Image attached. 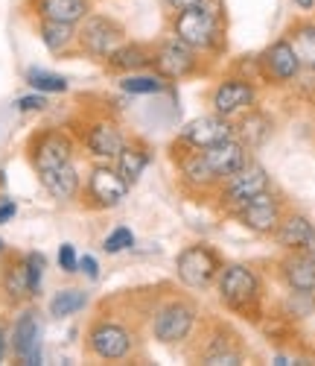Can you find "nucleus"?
Returning a JSON list of instances; mask_svg holds the SVG:
<instances>
[{"mask_svg": "<svg viewBox=\"0 0 315 366\" xmlns=\"http://www.w3.org/2000/svg\"><path fill=\"white\" fill-rule=\"evenodd\" d=\"M146 164H149V152H146L143 147H138V144L125 147V144H123L120 156H117V170H120V176H123L125 182H129V185H135V182L143 176Z\"/></svg>", "mask_w": 315, "mask_h": 366, "instance_id": "b1692460", "label": "nucleus"}, {"mask_svg": "<svg viewBox=\"0 0 315 366\" xmlns=\"http://www.w3.org/2000/svg\"><path fill=\"white\" fill-rule=\"evenodd\" d=\"M26 82L33 85L36 91H41V94H61V91H68V79H65V76L50 74V71H41V68L26 71Z\"/></svg>", "mask_w": 315, "mask_h": 366, "instance_id": "c756f323", "label": "nucleus"}, {"mask_svg": "<svg viewBox=\"0 0 315 366\" xmlns=\"http://www.w3.org/2000/svg\"><path fill=\"white\" fill-rule=\"evenodd\" d=\"M12 349L24 363H41V325L33 311L21 314L12 331Z\"/></svg>", "mask_w": 315, "mask_h": 366, "instance_id": "dca6fc26", "label": "nucleus"}, {"mask_svg": "<svg viewBox=\"0 0 315 366\" xmlns=\"http://www.w3.org/2000/svg\"><path fill=\"white\" fill-rule=\"evenodd\" d=\"M38 33H41V41L47 44V50H53V53H65L76 41L73 24H61V21H41Z\"/></svg>", "mask_w": 315, "mask_h": 366, "instance_id": "393cba45", "label": "nucleus"}, {"mask_svg": "<svg viewBox=\"0 0 315 366\" xmlns=\"http://www.w3.org/2000/svg\"><path fill=\"white\" fill-rule=\"evenodd\" d=\"M18 109H21V112H44V109H47V100H44L41 94L21 97V100H18Z\"/></svg>", "mask_w": 315, "mask_h": 366, "instance_id": "c9c22d12", "label": "nucleus"}, {"mask_svg": "<svg viewBox=\"0 0 315 366\" xmlns=\"http://www.w3.org/2000/svg\"><path fill=\"white\" fill-rule=\"evenodd\" d=\"M202 152H205L207 167L213 170L219 185H222L228 176H234L237 170H242L248 164V147L242 141H237V138H228V141L216 144V147H207Z\"/></svg>", "mask_w": 315, "mask_h": 366, "instance_id": "4468645a", "label": "nucleus"}, {"mask_svg": "<svg viewBox=\"0 0 315 366\" xmlns=\"http://www.w3.org/2000/svg\"><path fill=\"white\" fill-rule=\"evenodd\" d=\"M251 103H254V85H251L248 79H225V82H219L213 88V94H210V106L216 114H225V117H234L237 112L248 109Z\"/></svg>", "mask_w": 315, "mask_h": 366, "instance_id": "2eb2a0df", "label": "nucleus"}, {"mask_svg": "<svg viewBox=\"0 0 315 366\" xmlns=\"http://www.w3.org/2000/svg\"><path fill=\"white\" fill-rule=\"evenodd\" d=\"M257 65H260V74L266 79H272V82H289L301 71V62H298L289 39H280L272 47H266L260 53V59H257Z\"/></svg>", "mask_w": 315, "mask_h": 366, "instance_id": "ddd939ff", "label": "nucleus"}, {"mask_svg": "<svg viewBox=\"0 0 315 366\" xmlns=\"http://www.w3.org/2000/svg\"><path fill=\"white\" fill-rule=\"evenodd\" d=\"M29 159H33V167L36 173H47V170H56L61 164H68L73 159V144L65 132L58 129H47V132H38L29 144Z\"/></svg>", "mask_w": 315, "mask_h": 366, "instance_id": "423d86ee", "label": "nucleus"}, {"mask_svg": "<svg viewBox=\"0 0 315 366\" xmlns=\"http://www.w3.org/2000/svg\"><path fill=\"white\" fill-rule=\"evenodd\" d=\"M193 322H196V308L190 302H172L155 317V325H152L155 340H161L167 346L181 343L187 334H190Z\"/></svg>", "mask_w": 315, "mask_h": 366, "instance_id": "9d476101", "label": "nucleus"}, {"mask_svg": "<svg viewBox=\"0 0 315 366\" xmlns=\"http://www.w3.org/2000/svg\"><path fill=\"white\" fill-rule=\"evenodd\" d=\"M234 124H231V117L225 114H202L196 120H190V124L184 127L181 132V144L184 147H196V149H207V147H216V144H222L228 138H234Z\"/></svg>", "mask_w": 315, "mask_h": 366, "instance_id": "6e6552de", "label": "nucleus"}, {"mask_svg": "<svg viewBox=\"0 0 315 366\" xmlns=\"http://www.w3.org/2000/svg\"><path fill=\"white\" fill-rule=\"evenodd\" d=\"M41 185L56 197V199H73L76 191H79V173L73 167V162L61 164L56 170H47V173H38Z\"/></svg>", "mask_w": 315, "mask_h": 366, "instance_id": "5701e85b", "label": "nucleus"}, {"mask_svg": "<svg viewBox=\"0 0 315 366\" xmlns=\"http://www.w3.org/2000/svg\"><path fill=\"white\" fill-rule=\"evenodd\" d=\"M0 249H4V240H0Z\"/></svg>", "mask_w": 315, "mask_h": 366, "instance_id": "79ce46f5", "label": "nucleus"}, {"mask_svg": "<svg viewBox=\"0 0 315 366\" xmlns=\"http://www.w3.org/2000/svg\"><path fill=\"white\" fill-rule=\"evenodd\" d=\"M277 243L289 252H315V226L304 214H289L283 217L280 226L274 229Z\"/></svg>", "mask_w": 315, "mask_h": 366, "instance_id": "f3484780", "label": "nucleus"}, {"mask_svg": "<svg viewBox=\"0 0 315 366\" xmlns=\"http://www.w3.org/2000/svg\"><path fill=\"white\" fill-rule=\"evenodd\" d=\"M172 36L184 41L187 47H193L196 53H216L225 44V24L222 12H216L210 6H190L181 9L172 21Z\"/></svg>", "mask_w": 315, "mask_h": 366, "instance_id": "f257e3e1", "label": "nucleus"}, {"mask_svg": "<svg viewBox=\"0 0 315 366\" xmlns=\"http://www.w3.org/2000/svg\"><path fill=\"white\" fill-rule=\"evenodd\" d=\"M295 56H298V62L301 68H309L315 71V24H298L292 29V39H289Z\"/></svg>", "mask_w": 315, "mask_h": 366, "instance_id": "a878e982", "label": "nucleus"}, {"mask_svg": "<svg viewBox=\"0 0 315 366\" xmlns=\"http://www.w3.org/2000/svg\"><path fill=\"white\" fill-rule=\"evenodd\" d=\"M263 191H269V176H266V170L260 167V164H245L242 170H237L234 176H228L225 182H222V202L234 211L237 205H242L245 199H251V197H257V194H263Z\"/></svg>", "mask_w": 315, "mask_h": 366, "instance_id": "1a4fd4ad", "label": "nucleus"}, {"mask_svg": "<svg viewBox=\"0 0 315 366\" xmlns=\"http://www.w3.org/2000/svg\"><path fill=\"white\" fill-rule=\"evenodd\" d=\"M152 65L158 68V74H161L164 79H184V76L199 71V53L172 36L170 41H164L155 50Z\"/></svg>", "mask_w": 315, "mask_h": 366, "instance_id": "0eeeda50", "label": "nucleus"}, {"mask_svg": "<svg viewBox=\"0 0 315 366\" xmlns=\"http://www.w3.org/2000/svg\"><path fill=\"white\" fill-rule=\"evenodd\" d=\"M219 299L225 302V308L242 314V317H257L260 308V282L257 276L242 264H234L219 272Z\"/></svg>", "mask_w": 315, "mask_h": 366, "instance_id": "f03ea898", "label": "nucleus"}, {"mask_svg": "<svg viewBox=\"0 0 315 366\" xmlns=\"http://www.w3.org/2000/svg\"><path fill=\"white\" fill-rule=\"evenodd\" d=\"M234 214H237V220L245 229L257 232V234H272L280 226V220H283V208H280V199L274 194L263 191L257 197L245 199L242 205H237Z\"/></svg>", "mask_w": 315, "mask_h": 366, "instance_id": "39448f33", "label": "nucleus"}, {"mask_svg": "<svg viewBox=\"0 0 315 366\" xmlns=\"http://www.w3.org/2000/svg\"><path fill=\"white\" fill-rule=\"evenodd\" d=\"M82 50L88 56H97V59H105L108 53H114L123 39H125V29L114 21V18H105V15H91L85 18L82 29L76 33Z\"/></svg>", "mask_w": 315, "mask_h": 366, "instance_id": "20e7f679", "label": "nucleus"}, {"mask_svg": "<svg viewBox=\"0 0 315 366\" xmlns=\"http://www.w3.org/2000/svg\"><path fill=\"white\" fill-rule=\"evenodd\" d=\"M58 267L65 269V272H76L79 261H76V252H73L71 243H61V249H58Z\"/></svg>", "mask_w": 315, "mask_h": 366, "instance_id": "f704fd0d", "label": "nucleus"}, {"mask_svg": "<svg viewBox=\"0 0 315 366\" xmlns=\"http://www.w3.org/2000/svg\"><path fill=\"white\" fill-rule=\"evenodd\" d=\"M239 135H242V144H245V147H260V144L272 135V120H269L263 112H251V114L242 117Z\"/></svg>", "mask_w": 315, "mask_h": 366, "instance_id": "bb28decb", "label": "nucleus"}, {"mask_svg": "<svg viewBox=\"0 0 315 366\" xmlns=\"http://www.w3.org/2000/svg\"><path fill=\"white\" fill-rule=\"evenodd\" d=\"M175 269L187 287H207L222 272V261L207 243H196V247H187L175 258Z\"/></svg>", "mask_w": 315, "mask_h": 366, "instance_id": "7ed1b4c3", "label": "nucleus"}, {"mask_svg": "<svg viewBox=\"0 0 315 366\" xmlns=\"http://www.w3.org/2000/svg\"><path fill=\"white\" fill-rule=\"evenodd\" d=\"M33 6L41 21L79 24L91 12V0H33Z\"/></svg>", "mask_w": 315, "mask_h": 366, "instance_id": "6ab92c4d", "label": "nucleus"}, {"mask_svg": "<svg viewBox=\"0 0 315 366\" xmlns=\"http://www.w3.org/2000/svg\"><path fill=\"white\" fill-rule=\"evenodd\" d=\"M4 287H6V293L15 296V299H21V296H33V293H29V282H26V267H24V261L6 269Z\"/></svg>", "mask_w": 315, "mask_h": 366, "instance_id": "2f4dec72", "label": "nucleus"}, {"mask_svg": "<svg viewBox=\"0 0 315 366\" xmlns=\"http://www.w3.org/2000/svg\"><path fill=\"white\" fill-rule=\"evenodd\" d=\"M15 202H4V205H0V223H6L9 217H15Z\"/></svg>", "mask_w": 315, "mask_h": 366, "instance_id": "58836bf2", "label": "nucleus"}, {"mask_svg": "<svg viewBox=\"0 0 315 366\" xmlns=\"http://www.w3.org/2000/svg\"><path fill=\"white\" fill-rule=\"evenodd\" d=\"M4 355H6V331L0 325V360H4Z\"/></svg>", "mask_w": 315, "mask_h": 366, "instance_id": "ea45409f", "label": "nucleus"}, {"mask_svg": "<svg viewBox=\"0 0 315 366\" xmlns=\"http://www.w3.org/2000/svg\"><path fill=\"white\" fill-rule=\"evenodd\" d=\"M202 360L205 363H210V366H234V363H239L242 360V352L237 349V346H231V343H222V340H213L210 343V349L202 355Z\"/></svg>", "mask_w": 315, "mask_h": 366, "instance_id": "7c9ffc66", "label": "nucleus"}, {"mask_svg": "<svg viewBox=\"0 0 315 366\" xmlns=\"http://www.w3.org/2000/svg\"><path fill=\"white\" fill-rule=\"evenodd\" d=\"M120 88L125 91V94H158V91H164V76L161 74L158 76H152V74H129L120 82Z\"/></svg>", "mask_w": 315, "mask_h": 366, "instance_id": "c85d7f7f", "label": "nucleus"}, {"mask_svg": "<svg viewBox=\"0 0 315 366\" xmlns=\"http://www.w3.org/2000/svg\"><path fill=\"white\" fill-rule=\"evenodd\" d=\"M164 4L170 9H175V12H181V9H190V6H202L205 0H164Z\"/></svg>", "mask_w": 315, "mask_h": 366, "instance_id": "4c0bfd02", "label": "nucleus"}, {"mask_svg": "<svg viewBox=\"0 0 315 366\" xmlns=\"http://www.w3.org/2000/svg\"><path fill=\"white\" fill-rule=\"evenodd\" d=\"M79 267H82V272H85L88 279H97V276H100V269H97V261H93L91 255H85V258L79 261Z\"/></svg>", "mask_w": 315, "mask_h": 366, "instance_id": "e433bc0d", "label": "nucleus"}, {"mask_svg": "<svg viewBox=\"0 0 315 366\" xmlns=\"http://www.w3.org/2000/svg\"><path fill=\"white\" fill-rule=\"evenodd\" d=\"M295 4H298L301 9H312V4H315V0H295Z\"/></svg>", "mask_w": 315, "mask_h": 366, "instance_id": "a19ab883", "label": "nucleus"}, {"mask_svg": "<svg viewBox=\"0 0 315 366\" xmlns=\"http://www.w3.org/2000/svg\"><path fill=\"white\" fill-rule=\"evenodd\" d=\"M132 334L117 322H97L88 334V346L91 352L103 357V360H120L132 352Z\"/></svg>", "mask_w": 315, "mask_h": 366, "instance_id": "9b49d317", "label": "nucleus"}, {"mask_svg": "<svg viewBox=\"0 0 315 366\" xmlns=\"http://www.w3.org/2000/svg\"><path fill=\"white\" fill-rule=\"evenodd\" d=\"M178 164H181V179L187 182V185H193V188H199V191H207V188L219 185L216 176H213V170L207 167V159H205L202 149L190 147V152H181Z\"/></svg>", "mask_w": 315, "mask_h": 366, "instance_id": "412c9836", "label": "nucleus"}, {"mask_svg": "<svg viewBox=\"0 0 315 366\" xmlns=\"http://www.w3.org/2000/svg\"><path fill=\"white\" fill-rule=\"evenodd\" d=\"M105 59H108V68L117 71V74H138V71H143V68L152 65L155 50H149L143 44H120Z\"/></svg>", "mask_w": 315, "mask_h": 366, "instance_id": "4be33fe9", "label": "nucleus"}, {"mask_svg": "<svg viewBox=\"0 0 315 366\" xmlns=\"http://www.w3.org/2000/svg\"><path fill=\"white\" fill-rule=\"evenodd\" d=\"M85 302H88V296L82 293V290H61V293H56L53 296V302H50V314L56 317V320H61V317H71V314H76V311H82L85 308Z\"/></svg>", "mask_w": 315, "mask_h": 366, "instance_id": "cd10ccee", "label": "nucleus"}, {"mask_svg": "<svg viewBox=\"0 0 315 366\" xmlns=\"http://www.w3.org/2000/svg\"><path fill=\"white\" fill-rule=\"evenodd\" d=\"M85 147L97 159H117L123 149V135L108 120H97V124L88 127V132H85Z\"/></svg>", "mask_w": 315, "mask_h": 366, "instance_id": "a211bd4d", "label": "nucleus"}, {"mask_svg": "<svg viewBox=\"0 0 315 366\" xmlns=\"http://www.w3.org/2000/svg\"><path fill=\"white\" fill-rule=\"evenodd\" d=\"M283 282L289 290L315 293V252H295L283 261Z\"/></svg>", "mask_w": 315, "mask_h": 366, "instance_id": "aec40b11", "label": "nucleus"}, {"mask_svg": "<svg viewBox=\"0 0 315 366\" xmlns=\"http://www.w3.org/2000/svg\"><path fill=\"white\" fill-rule=\"evenodd\" d=\"M135 243V234H132V229H125V226H117L105 240H103V249L108 252V255H117V252H123V249H129Z\"/></svg>", "mask_w": 315, "mask_h": 366, "instance_id": "473e14b6", "label": "nucleus"}, {"mask_svg": "<svg viewBox=\"0 0 315 366\" xmlns=\"http://www.w3.org/2000/svg\"><path fill=\"white\" fill-rule=\"evenodd\" d=\"M24 267H26V282H29V293H38L41 287V276H44V258L38 252H29L24 258Z\"/></svg>", "mask_w": 315, "mask_h": 366, "instance_id": "72a5a7b5", "label": "nucleus"}, {"mask_svg": "<svg viewBox=\"0 0 315 366\" xmlns=\"http://www.w3.org/2000/svg\"><path fill=\"white\" fill-rule=\"evenodd\" d=\"M125 194H129V182H125L120 176V170L114 167H93L91 176H88V197L93 205L100 208H114L125 199Z\"/></svg>", "mask_w": 315, "mask_h": 366, "instance_id": "f8f14e48", "label": "nucleus"}]
</instances>
